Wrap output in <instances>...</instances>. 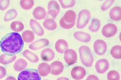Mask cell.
Masks as SVG:
<instances>
[{
  "label": "cell",
  "instance_id": "obj_24",
  "mask_svg": "<svg viewBox=\"0 0 121 80\" xmlns=\"http://www.w3.org/2000/svg\"><path fill=\"white\" fill-rule=\"evenodd\" d=\"M43 27L48 31H54L57 27V23L54 19H47L43 22Z\"/></svg>",
  "mask_w": 121,
  "mask_h": 80
},
{
  "label": "cell",
  "instance_id": "obj_21",
  "mask_svg": "<svg viewBox=\"0 0 121 80\" xmlns=\"http://www.w3.org/2000/svg\"><path fill=\"white\" fill-rule=\"evenodd\" d=\"M17 56L15 55H10L3 54L0 56V63L3 65H7L14 61Z\"/></svg>",
  "mask_w": 121,
  "mask_h": 80
},
{
  "label": "cell",
  "instance_id": "obj_26",
  "mask_svg": "<svg viewBox=\"0 0 121 80\" xmlns=\"http://www.w3.org/2000/svg\"><path fill=\"white\" fill-rule=\"evenodd\" d=\"M10 28L15 32H18L23 31L24 28V25L21 21H15L11 24Z\"/></svg>",
  "mask_w": 121,
  "mask_h": 80
},
{
  "label": "cell",
  "instance_id": "obj_13",
  "mask_svg": "<svg viewBox=\"0 0 121 80\" xmlns=\"http://www.w3.org/2000/svg\"><path fill=\"white\" fill-rule=\"evenodd\" d=\"M41 58L44 61H50L55 57V53L52 49L48 48L44 49L41 51Z\"/></svg>",
  "mask_w": 121,
  "mask_h": 80
},
{
  "label": "cell",
  "instance_id": "obj_36",
  "mask_svg": "<svg viewBox=\"0 0 121 80\" xmlns=\"http://www.w3.org/2000/svg\"><path fill=\"white\" fill-rule=\"evenodd\" d=\"M58 14L59 13L57 11L53 10H48V16L52 17V19H55Z\"/></svg>",
  "mask_w": 121,
  "mask_h": 80
},
{
  "label": "cell",
  "instance_id": "obj_12",
  "mask_svg": "<svg viewBox=\"0 0 121 80\" xmlns=\"http://www.w3.org/2000/svg\"><path fill=\"white\" fill-rule=\"evenodd\" d=\"M30 26L34 32L39 36H42L44 34V30L37 21L34 19H31L30 21Z\"/></svg>",
  "mask_w": 121,
  "mask_h": 80
},
{
  "label": "cell",
  "instance_id": "obj_14",
  "mask_svg": "<svg viewBox=\"0 0 121 80\" xmlns=\"http://www.w3.org/2000/svg\"><path fill=\"white\" fill-rule=\"evenodd\" d=\"M68 47L67 42L63 39L58 40L55 44V50L60 54L64 53L68 49Z\"/></svg>",
  "mask_w": 121,
  "mask_h": 80
},
{
  "label": "cell",
  "instance_id": "obj_39",
  "mask_svg": "<svg viewBox=\"0 0 121 80\" xmlns=\"http://www.w3.org/2000/svg\"><path fill=\"white\" fill-rule=\"evenodd\" d=\"M5 80H17L14 77L9 76Z\"/></svg>",
  "mask_w": 121,
  "mask_h": 80
},
{
  "label": "cell",
  "instance_id": "obj_25",
  "mask_svg": "<svg viewBox=\"0 0 121 80\" xmlns=\"http://www.w3.org/2000/svg\"><path fill=\"white\" fill-rule=\"evenodd\" d=\"M17 16V12L14 9H10L6 12L4 16V20L5 22H8L14 19Z\"/></svg>",
  "mask_w": 121,
  "mask_h": 80
},
{
  "label": "cell",
  "instance_id": "obj_29",
  "mask_svg": "<svg viewBox=\"0 0 121 80\" xmlns=\"http://www.w3.org/2000/svg\"><path fill=\"white\" fill-rule=\"evenodd\" d=\"M34 5L33 0H21L20 1V5L22 8L26 10L31 9Z\"/></svg>",
  "mask_w": 121,
  "mask_h": 80
},
{
  "label": "cell",
  "instance_id": "obj_37",
  "mask_svg": "<svg viewBox=\"0 0 121 80\" xmlns=\"http://www.w3.org/2000/svg\"><path fill=\"white\" fill-rule=\"evenodd\" d=\"M6 75V70L3 66H0V79L4 78Z\"/></svg>",
  "mask_w": 121,
  "mask_h": 80
},
{
  "label": "cell",
  "instance_id": "obj_1",
  "mask_svg": "<svg viewBox=\"0 0 121 80\" xmlns=\"http://www.w3.org/2000/svg\"><path fill=\"white\" fill-rule=\"evenodd\" d=\"M22 38L17 32H11L5 35L0 42L2 51L10 55H15L21 52L24 47Z\"/></svg>",
  "mask_w": 121,
  "mask_h": 80
},
{
  "label": "cell",
  "instance_id": "obj_38",
  "mask_svg": "<svg viewBox=\"0 0 121 80\" xmlns=\"http://www.w3.org/2000/svg\"><path fill=\"white\" fill-rule=\"evenodd\" d=\"M86 80H99L98 78L95 75H90L88 76Z\"/></svg>",
  "mask_w": 121,
  "mask_h": 80
},
{
  "label": "cell",
  "instance_id": "obj_17",
  "mask_svg": "<svg viewBox=\"0 0 121 80\" xmlns=\"http://www.w3.org/2000/svg\"><path fill=\"white\" fill-rule=\"evenodd\" d=\"M33 15L35 19L40 20L45 18L47 12L43 7L38 6L34 9L33 12Z\"/></svg>",
  "mask_w": 121,
  "mask_h": 80
},
{
  "label": "cell",
  "instance_id": "obj_20",
  "mask_svg": "<svg viewBox=\"0 0 121 80\" xmlns=\"http://www.w3.org/2000/svg\"><path fill=\"white\" fill-rule=\"evenodd\" d=\"M28 63L23 58L17 59L14 64V68L15 71L17 72H22L27 67Z\"/></svg>",
  "mask_w": 121,
  "mask_h": 80
},
{
  "label": "cell",
  "instance_id": "obj_22",
  "mask_svg": "<svg viewBox=\"0 0 121 80\" xmlns=\"http://www.w3.org/2000/svg\"><path fill=\"white\" fill-rule=\"evenodd\" d=\"M22 55L28 60L32 63H37L39 61V57L37 55L33 53L29 50H25Z\"/></svg>",
  "mask_w": 121,
  "mask_h": 80
},
{
  "label": "cell",
  "instance_id": "obj_4",
  "mask_svg": "<svg viewBox=\"0 0 121 80\" xmlns=\"http://www.w3.org/2000/svg\"><path fill=\"white\" fill-rule=\"evenodd\" d=\"M91 17V13L88 10L84 9L80 11L78 15L77 27L79 29L85 28L89 23Z\"/></svg>",
  "mask_w": 121,
  "mask_h": 80
},
{
  "label": "cell",
  "instance_id": "obj_7",
  "mask_svg": "<svg viewBox=\"0 0 121 80\" xmlns=\"http://www.w3.org/2000/svg\"><path fill=\"white\" fill-rule=\"evenodd\" d=\"M64 59L66 63L68 65L75 64L77 60V53L73 49H67L65 52Z\"/></svg>",
  "mask_w": 121,
  "mask_h": 80
},
{
  "label": "cell",
  "instance_id": "obj_35",
  "mask_svg": "<svg viewBox=\"0 0 121 80\" xmlns=\"http://www.w3.org/2000/svg\"><path fill=\"white\" fill-rule=\"evenodd\" d=\"M10 1L9 0H2L0 1V10L4 11L9 6Z\"/></svg>",
  "mask_w": 121,
  "mask_h": 80
},
{
  "label": "cell",
  "instance_id": "obj_41",
  "mask_svg": "<svg viewBox=\"0 0 121 80\" xmlns=\"http://www.w3.org/2000/svg\"></svg>",
  "mask_w": 121,
  "mask_h": 80
},
{
  "label": "cell",
  "instance_id": "obj_30",
  "mask_svg": "<svg viewBox=\"0 0 121 80\" xmlns=\"http://www.w3.org/2000/svg\"><path fill=\"white\" fill-rule=\"evenodd\" d=\"M59 2L64 9L72 7L76 4V1L74 0H60Z\"/></svg>",
  "mask_w": 121,
  "mask_h": 80
},
{
  "label": "cell",
  "instance_id": "obj_5",
  "mask_svg": "<svg viewBox=\"0 0 121 80\" xmlns=\"http://www.w3.org/2000/svg\"><path fill=\"white\" fill-rule=\"evenodd\" d=\"M117 32V27L115 24L108 23L103 27L102 30V33L106 38H111L114 36Z\"/></svg>",
  "mask_w": 121,
  "mask_h": 80
},
{
  "label": "cell",
  "instance_id": "obj_9",
  "mask_svg": "<svg viewBox=\"0 0 121 80\" xmlns=\"http://www.w3.org/2000/svg\"><path fill=\"white\" fill-rule=\"evenodd\" d=\"M109 67V63L106 59H101L95 63V68L96 72L99 74H103L106 72Z\"/></svg>",
  "mask_w": 121,
  "mask_h": 80
},
{
  "label": "cell",
  "instance_id": "obj_8",
  "mask_svg": "<svg viewBox=\"0 0 121 80\" xmlns=\"http://www.w3.org/2000/svg\"><path fill=\"white\" fill-rule=\"evenodd\" d=\"M86 74L85 69L82 66H76L73 68L71 72V75L76 80H80L84 78Z\"/></svg>",
  "mask_w": 121,
  "mask_h": 80
},
{
  "label": "cell",
  "instance_id": "obj_6",
  "mask_svg": "<svg viewBox=\"0 0 121 80\" xmlns=\"http://www.w3.org/2000/svg\"><path fill=\"white\" fill-rule=\"evenodd\" d=\"M94 49L97 55H103L107 51V44L103 40H97L94 44Z\"/></svg>",
  "mask_w": 121,
  "mask_h": 80
},
{
  "label": "cell",
  "instance_id": "obj_23",
  "mask_svg": "<svg viewBox=\"0 0 121 80\" xmlns=\"http://www.w3.org/2000/svg\"><path fill=\"white\" fill-rule=\"evenodd\" d=\"M35 36L34 33L30 30L24 31L22 34V38L23 41L27 43L33 42L35 40Z\"/></svg>",
  "mask_w": 121,
  "mask_h": 80
},
{
  "label": "cell",
  "instance_id": "obj_40",
  "mask_svg": "<svg viewBox=\"0 0 121 80\" xmlns=\"http://www.w3.org/2000/svg\"><path fill=\"white\" fill-rule=\"evenodd\" d=\"M57 80H69L68 78L65 77H61L57 79Z\"/></svg>",
  "mask_w": 121,
  "mask_h": 80
},
{
  "label": "cell",
  "instance_id": "obj_28",
  "mask_svg": "<svg viewBox=\"0 0 121 80\" xmlns=\"http://www.w3.org/2000/svg\"><path fill=\"white\" fill-rule=\"evenodd\" d=\"M121 46L119 45H115L110 50V54L112 56L117 59L121 58Z\"/></svg>",
  "mask_w": 121,
  "mask_h": 80
},
{
  "label": "cell",
  "instance_id": "obj_34",
  "mask_svg": "<svg viewBox=\"0 0 121 80\" xmlns=\"http://www.w3.org/2000/svg\"><path fill=\"white\" fill-rule=\"evenodd\" d=\"M114 2V1H112V0H110V1H106L102 4V6H101V9L103 11H106L113 4Z\"/></svg>",
  "mask_w": 121,
  "mask_h": 80
},
{
  "label": "cell",
  "instance_id": "obj_15",
  "mask_svg": "<svg viewBox=\"0 0 121 80\" xmlns=\"http://www.w3.org/2000/svg\"><path fill=\"white\" fill-rule=\"evenodd\" d=\"M73 35L77 40L83 43H88L91 40V36L89 34L83 32H75Z\"/></svg>",
  "mask_w": 121,
  "mask_h": 80
},
{
  "label": "cell",
  "instance_id": "obj_32",
  "mask_svg": "<svg viewBox=\"0 0 121 80\" xmlns=\"http://www.w3.org/2000/svg\"><path fill=\"white\" fill-rule=\"evenodd\" d=\"M107 79L108 80H120V76L118 72L113 70L108 73Z\"/></svg>",
  "mask_w": 121,
  "mask_h": 80
},
{
  "label": "cell",
  "instance_id": "obj_33",
  "mask_svg": "<svg viewBox=\"0 0 121 80\" xmlns=\"http://www.w3.org/2000/svg\"><path fill=\"white\" fill-rule=\"evenodd\" d=\"M75 23H74L72 24H67L64 21L62 18H60V22H59L60 26L62 28H63L64 29H70V28H72L75 26Z\"/></svg>",
  "mask_w": 121,
  "mask_h": 80
},
{
  "label": "cell",
  "instance_id": "obj_3",
  "mask_svg": "<svg viewBox=\"0 0 121 80\" xmlns=\"http://www.w3.org/2000/svg\"><path fill=\"white\" fill-rule=\"evenodd\" d=\"M17 80H41V79L36 69L29 68L19 73Z\"/></svg>",
  "mask_w": 121,
  "mask_h": 80
},
{
  "label": "cell",
  "instance_id": "obj_11",
  "mask_svg": "<svg viewBox=\"0 0 121 80\" xmlns=\"http://www.w3.org/2000/svg\"><path fill=\"white\" fill-rule=\"evenodd\" d=\"M49 41L47 39H42L38 40L37 41L32 43L29 46V48L33 50H37L43 48L49 44Z\"/></svg>",
  "mask_w": 121,
  "mask_h": 80
},
{
  "label": "cell",
  "instance_id": "obj_2",
  "mask_svg": "<svg viewBox=\"0 0 121 80\" xmlns=\"http://www.w3.org/2000/svg\"><path fill=\"white\" fill-rule=\"evenodd\" d=\"M79 53L80 60L84 65L87 67L92 66L94 59L90 48L88 46L86 45L80 46L79 48Z\"/></svg>",
  "mask_w": 121,
  "mask_h": 80
},
{
  "label": "cell",
  "instance_id": "obj_31",
  "mask_svg": "<svg viewBox=\"0 0 121 80\" xmlns=\"http://www.w3.org/2000/svg\"><path fill=\"white\" fill-rule=\"evenodd\" d=\"M48 10H53L57 11L59 14L60 11V6L56 1H51L48 3Z\"/></svg>",
  "mask_w": 121,
  "mask_h": 80
},
{
  "label": "cell",
  "instance_id": "obj_19",
  "mask_svg": "<svg viewBox=\"0 0 121 80\" xmlns=\"http://www.w3.org/2000/svg\"><path fill=\"white\" fill-rule=\"evenodd\" d=\"M110 18L114 21H119L121 19V8L116 6L110 10L109 13Z\"/></svg>",
  "mask_w": 121,
  "mask_h": 80
},
{
  "label": "cell",
  "instance_id": "obj_27",
  "mask_svg": "<svg viewBox=\"0 0 121 80\" xmlns=\"http://www.w3.org/2000/svg\"><path fill=\"white\" fill-rule=\"evenodd\" d=\"M101 25V24L99 20L97 18H94L92 20L89 29L92 32H97L99 29Z\"/></svg>",
  "mask_w": 121,
  "mask_h": 80
},
{
  "label": "cell",
  "instance_id": "obj_18",
  "mask_svg": "<svg viewBox=\"0 0 121 80\" xmlns=\"http://www.w3.org/2000/svg\"><path fill=\"white\" fill-rule=\"evenodd\" d=\"M39 74L42 77H46L50 73V65L46 63H40L37 68Z\"/></svg>",
  "mask_w": 121,
  "mask_h": 80
},
{
  "label": "cell",
  "instance_id": "obj_10",
  "mask_svg": "<svg viewBox=\"0 0 121 80\" xmlns=\"http://www.w3.org/2000/svg\"><path fill=\"white\" fill-rule=\"evenodd\" d=\"M50 73L53 75H59L61 74L64 68L63 64L59 61H55L50 66Z\"/></svg>",
  "mask_w": 121,
  "mask_h": 80
},
{
  "label": "cell",
  "instance_id": "obj_16",
  "mask_svg": "<svg viewBox=\"0 0 121 80\" xmlns=\"http://www.w3.org/2000/svg\"><path fill=\"white\" fill-rule=\"evenodd\" d=\"M62 18L65 22L67 24H72L76 23L75 20L77 18V15L74 11L70 10L66 11L64 16Z\"/></svg>",
  "mask_w": 121,
  "mask_h": 80
}]
</instances>
